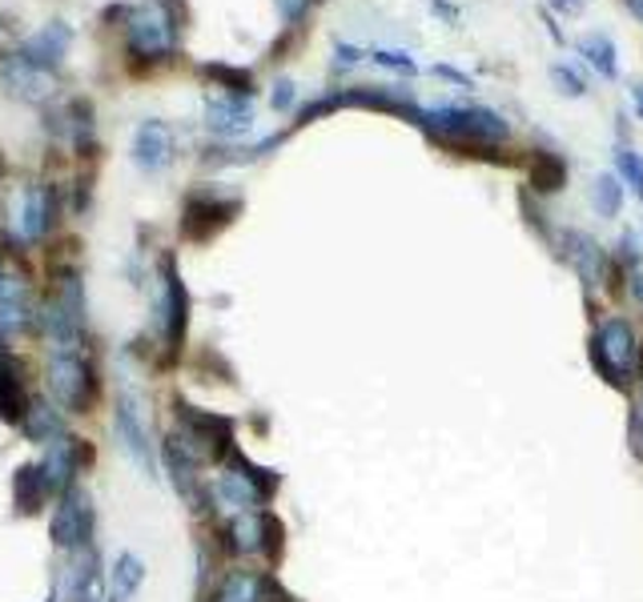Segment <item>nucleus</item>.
<instances>
[{"mask_svg":"<svg viewBox=\"0 0 643 602\" xmlns=\"http://www.w3.org/2000/svg\"><path fill=\"white\" fill-rule=\"evenodd\" d=\"M189 21L185 0H145L125 9V33H129V53L137 61L161 65L177 53V33Z\"/></svg>","mask_w":643,"mask_h":602,"instance_id":"f257e3e1","label":"nucleus"},{"mask_svg":"<svg viewBox=\"0 0 643 602\" xmlns=\"http://www.w3.org/2000/svg\"><path fill=\"white\" fill-rule=\"evenodd\" d=\"M419 125L431 133L434 141H443L447 149H459L471 158V149H491V145L507 141V121L495 109L483 105H443V109H426L419 117Z\"/></svg>","mask_w":643,"mask_h":602,"instance_id":"f03ea898","label":"nucleus"},{"mask_svg":"<svg viewBox=\"0 0 643 602\" xmlns=\"http://www.w3.org/2000/svg\"><path fill=\"white\" fill-rule=\"evenodd\" d=\"M591 366L599 369V378L616 390H628V381L640 378L643 369V346L635 338L628 317H607L591 334Z\"/></svg>","mask_w":643,"mask_h":602,"instance_id":"7ed1b4c3","label":"nucleus"},{"mask_svg":"<svg viewBox=\"0 0 643 602\" xmlns=\"http://www.w3.org/2000/svg\"><path fill=\"white\" fill-rule=\"evenodd\" d=\"M49 393L65 414H92L101 402V374L89 350H53L49 354Z\"/></svg>","mask_w":643,"mask_h":602,"instance_id":"20e7f679","label":"nucleus"},{"mask_svg":"<svg viewBox=\"0 0 643 602\" xmlns=\"http://www.w3.org/2000/svg\"><path fill=\"white\" fill-rule=\"evenodd\" d=\"M158 329H161V354L177 362L185 354V338H189V314H194V298L182 281L177 258L165 253L158 262Z\"/></svg>","mask_w":643,"mask_h":602,"instance_id":"39448f33","label":"nucleus"},{"mask_svg":"<svg viewBox=\"0 0 643 602\" xmlns=\"http://www.w3.org/2000/svg\"><path fill=\"white\" fill-rule=\"evenodd\" d=\"M173 434L201 459V466H222L225 454L237 446L234 422L213 410H197L185 398H173Z\"/></svg>","mask_w":643,"mask_h":602,"instance_id":"423d86ee","label":"nucleus"},{"mask_svg":"<svg viewBox=\"0 0 643 602\" xmlns=\"http://www.w3.org/2000/svg\"><path fill=\"white\" fill-rule=\"evenodd\" d=\"M49 538L61 554H73V550L97 547V506H92V494L85 486H73L53 502V514H49Z\"/></svg>","mask_w":643,"mask_h":602,"instance_id":"0eeeda50","label":"nucleus"},{"mask_svg":"<svg viewBox=\"0 0 643 602\" xmlns=\"http://www.w3.org/2000/svg\"><path fill=\"white\" fill-rule=\"evenodd\" d=\"M237 213H242V201L237 197H225L218 189H194V193L185 197L182 205V237L185 241H194V246H206L213 237L230 229L237 222Z\"/></svg>","mask_w":643,"mask_h":602,"instance_id":"6e6552de","label":"nucleus"},{"mask_svg":"<svg viewBox=\"0 0 643 602\" xmlns=\"http://www.w3.org/2000/svg\"><path fill=\"white\" fill-rule=\"evenodd\" d=\"M57 602H109V578L101 570L97 547L65 554V566L57 578Z\"/></svg>","mask_w":643,"mask_h":602,"instance_id":"1a4fd4ad","label":"nucleus"},{"mask_svg":"<svg viewBox=\"0 0 643 602\" xmlns=\"http://www.w3.org/2000/svg\"><path fill=\"white\" fill-rule=\"evenodd\" d=\"M113 430H118L125 454L137 462V471H141L145 478H158V454H153L149 430H145L141 414H137V406H133V398L125 390H121L118 402H113Z\"/></svg>","mask_w":643,"mask_h":602,"instance_id":"9d476101","label":"nucleus"},{"mask_svg":"<svg viewBox=\"0 0 643 602\" xmlns=\"http://www.w3.org/2000/svg\"><path fill=\"white\" fill-rule=\"evenodd\" d=\"M33 386H28V369L21 358L13 354H0V422L21 430L28 406H33Z\"/></svg>","mask_w":643,"mask_h":602,"instance_id":"9b49d317","label":"nucleus"},{"mask_svg":"<svg viewBox=\"0 0 643 602\" xmlns=\"http://www.w3.org/2000/svg\"><path fill=\"white\" fill-rule=\"evenodd\" d=\"M173 158H177V137L165 121H145L141 129L133 133V161L141 173L170 170Z\"/></svg>","mask_w":643,"mask_h":602,"instance_id":"f8f14e48","label":"nucleus"},{"mask_svg":"<svg viewBox=\"0 0 643 602\" xmlns=\"http://www.w3.org/2000/svg\"><path fill=\"white\" fill-rule=\"evenodd\" d=\"M69 40H73V28H69L65 21H53V25H45L40 33H33V37L21 45L16 57H21L25 65L40 68V73H57L69 53Z\"/></svg>","mask_w":643,"mask_h":602,"instance_id":"ddd939ff","label":"nucleus"},{"mask_svg":"<svg viewBox=\"0 0 643 602\" xmlns=\"http://www.w3.org/2000/svg\"><path fill=\"white\" fill-rule=\"evenodd\" d=\"M53 222H57L53 185H33V189H25V201H21V222H16L21 241H25V246H40V241L49 237V229H53Z\"/></svg>","mask_w":643,"mask_h":602,"instance_id":"4468645a","label":"nucleus"},{"mask_svg":"<svg viewBox=\"0 0 643 602\" xmlns=\"http://www.w3.org/2000/svg\"><path fill=\"white\" fill-rule=\"evenodd\" d=\"M9 494H13V511L21 518H37L40 511H49L53 502V490L40 474V462H21L13 474H9Z\"/></svg>","mask_w":643,"mask_h":602,"instance_id":"2eb2a0df","label":"nucleus"},{"mask_svg":"<svg viewBox=\"0 0 643 602\" xmlns=\"http://www.w3.org/2000/svg\"><path fill=\"white\" fill-rule=\"evenodd\" d=\"M559 246H564V262L583 277V286L595 289L607 277V258L595 237H588L583 229H567V234L559 237Z\"/></svg>","mask_w":643,"mask_h":602,"instance_id":"dca6fc26","label":"nucleus"},{"mask_svg":"<svg viewBox=\"0 0 643 602\" xmlns=\"http://www.w3.org/2000/svg\"><path fill=\"white\" fill-rule=\"evenodd\" d=\"M21 434H25V442H33V446H49V442H57V438H65L69 434L65 410L57 406L53 398H40L37 393L25 422H21Z\"/></svg>","mask_w":643,"mask_h":602,"instance_id":"f3484780","label":"nucleus"},{"mask_svg":"<svg viewBox=\"0 0 643 602\" xmlns=\"http://www.w3.org/2000/svg\"><path fill=\"white\" fill-rule=\"evenodd\" d=\"M40 474H45V482L53 490V502L65 490L77 486L81 474H77V462H73V434H65V438H57V442H49L40 450Z\"/></svg>","mask_w":643,"mask_h":602,"instance_id":"a211bd4d","label":"nucleus"},{"mask_svg":"<svg viewBox=\"0 0 643 602\" xmlns=\"http://www.w3.org/2000/svg\"><path fill=\"white\" fill-rule=\"evenodd\" d=\"M250 121H254L250 97L225 92V97H213L210 105H206V125L213 133H222V137H242V133L250 129Z\"/></svg>","mask_w":643,"mask_h":602,"instance_id":"6ab92c4d","label":"nucleus"},{"mask_svg":"<svg viewBox=\"0 0 643 602\" xmlns=\"http://www.w3.org/2000/svg\"><path fill=\"white\" fill-rule=\"evenodd\" d=\"M0 73H4V85L16 92V97H25V101H49L53 97V73H40V68L25 65L21 57H9L4 65H0Z\"/></svg>","mask_w":643,"mask_h":602,"instance_id":"aec40b11","label":"nucleus"},{"mask_svg":"<svg viewBox=\"0 0 643 602\" xmlns=\"http://www.w3.org/2000/svg\"><path fill=\"white\" fill-rule=\"evenodd\" d=\"M145 582V563L133 550H121L113 570H109V602H133Z\"/></svg>","mask_w":643,"mask_h":602,"instance_id":"412c9836","label":"nucleus"},{"mask_svg":"<svg viewBox=\"0 0 643 602\" xmlns=\"http://www.w3.org/2000/svg\"><path fill=\"white\" fill-rule=\"evenodd\" d=\"M579 53L588 57V65L599 73V77L616 80L619 77V61H616V45H611V37L607 33H588V37H579L576 45Z\"/></svg>","mask_w":643,"mask_h":602,"instance_id":"4be33fe9","label":"nucleus"},{"mask_svg":"<svg viewBox=\"0 0 643 602\" xmlns=\"http://www.w3.org/2000/svg\"><path fill=\"white\" fill-rule=\"evenodd\" d=\"M0 305H37L28 274L9 262V253H0Z\"/></svg>","mask_w":643,"mask_h":602,"instance_id":"5701e85b","label":"nucleus"},{"mask_svg":"<svg viewBox=\"0 0 643 602\" xmlns=\"http://www.w3.org/2000/svg\"><path fill=\"white\" fill-rule=\"evenodd\" d=\"M591 205H595L599 217H619V210H623V181L616 173H599L591 181Z\"/></svg>","mask_w":643,"mask_h":602,"instance_id":"b1692460","label":"nucleus"},{"mask_svg":"<svg viewBox=\"0 0 643 602\" xmlns=\"http://www.w3.org/2000/svg\"><path fill=\"white\" fill-rule=\"evenodd\" d=\"M535 189L539 193H555V189H564L567 181V165L564 158H555V153H543V158H535Z\"/></svg>","mask_w":643,"mask_h":602,"instance_id":"393cba45","label":"nucleus"},{"mask_svg":"<svg viewBox=\"0 0 643 602\" xmlns=\"http://www.w3.org/2000/svg\"><path fill=\"white\" fill-rule=\"evenodd\" d=\"M210 80H218L225 92H234V97H254V77L246 68H230V65H206L201 68Z\"/></svg>","mask_w":643,"mask_h":602,"instance_id":"a878e982","label":"nucleus"},{"mask_svg":"<svg viewBox=\"0 0 643 602\" xmlns=\"http://www.w3.org/2000/svg\"><path fill=\"white\" fill-rule=\"evenodd\" d=\"M616 170H619V177H623V181L631 185V193H635V197L643 201V158H640V153L623 145V149L616 153Z\"/></svg>","mask_w":643,"mask_h":602,"instance_id":"bb28decb","label":"nucleus"},{"mask_svg":"<svg viewBox=\"0 0 643 602\" xmlns=\"http://www.w3.org/2000/svg\"><path fill=\"white\" fill-rule=\"evenodd\" d=\"M552 85L564 92V97H583V92H588L583 77H579L571 65H564V61H559V65H552Z\"/></svg>","mask_w":643,"mask_h":602,"instance_id":"cd10ccee","label":"nucleus"},{"mask_svg":"<svg viewBox=\"0 0 643 602\" xmlns=\"http://www.w3.org/2000/svg\"><path fill=\"white\" fill-rule=\"evenodd\" d=\"M370 57H374V65L391 68V73H403V77H415V73H419V65H415L407 53H398V49H374Z\"/></svg>","mask_w":643,"mask_h":602,"instance_id":"c85d7f7f","label":"nucleus"},{"mask_svg":"<svg viewBox=\"0 0 643 602\" xmlns=\"http://www.w3.org/2000/svg\"><path fill=\"white\" fill-rule=\"evenodd\" d=\"M640 381H643V369H640ZM628 438H631V450H635V459H643V386H640V398H635V406H631Z\"/></svg>","mask_w":643,"mask_h":602,"instance_id":"c756f323","label":"nucleus"},{"mask_svg":"<svg viewBox=\"0 0 643 602\" xmlns=\"http://www.w3.org/2000/svg\"><path fill=\"white\" fill-rule=\"evenodd\" d=\"M73 462H77V474H89L97 466V450H92L89 438H77L73 434Z\"/></svg>","mask_w":643,"mask_h":602,"instance_id":"7c9ffc66","label":"nucleus"},{"mask_svg":"<svg viewBox=\"0 0 643 602\" xmlns=\"http://www.w3.org/2000/svg\"><path fill=\"white\" fill-rule=\"evenodd\" d=\"M619 249H623V262H628L631 269H635V265L643 262V253H640V234H631V229H628V234L619 237Z\"/></svg>","mask_w":643,"mask_h":602,"instance_id":"2f4dec72","label":"nucleus"},{"mask_svg":"<svg viewBox=\"0 0 643 602\" xmlns=\"http://www.w3.org/2000/svg\"><path fill=\"white\" fill-rule=\"evenodd\" d=\"M294 97H298V92H294V80H277V85H274V97H270V101H274L277 113H286V109L294 105Z\"/></svg>","mask_w":643,"mask_h":602,"instance_id":"473e14b6","label":"nucleus"},{"mask_svg":"<svg viewBox=\"0 0 643 602\" xmlns=\"http://www.w3.org/2000/svg\"><path fill=\"white\" fill-rule=\"evenodd\" d=\"M277 9H282V16H286V21H298V16L310 9V0H277Z\"/></svg>","mask_w":643,"mask_h":602,"instance_id":"72a5a7b5","label":"nucleus"},{"mask_svg":"<svg viewBox=\"0 0 643 602\" xmlns=\"http://www.w3.org/2000/svg\"><path fill=\"white\" fill-rule=\"evenodd\" d=\"M358 61H362V53H358L355 45H338V61H334V65L350 68V65H358Z\"/></svg>","mask_w":643,"mask_h":602,"instance_id":"f704fd0d","label":"nucleus"},{"mask_svg":"<svg viewBox=\"0 0 643 602\" xmlns=\"http://www.w3.org/2000/svg\"><path fill=\"white\" fill-rule=\"evenodd\" d=\"M555 13H576V9H583V0H552Z\"/></svg>","mask_w":643,"mask_h":602,"instance_id":"c9c22d12","label":"nucleus"},{"mask_svg":"<svg viewBox=\"0 0 643 602\" xmlns=\"http://www.w3.org/2000/svg\"><path fill=\"white\" fill-rule=\"evenodd\" d=\"M631 101H635V113L643 117V80H635V85H631Z\"/></svg>","mask_w":643,"mask_h":602,"instance_id":"e433bc0d","label":"nucleus"},{"mask_svg":"<svg viewBox=\"0 0 643 602\" xmlns=\"http://www.w3.org/2000/svg\"><path fill=\"white\" fill-rule=\"evenodd\" d=\"M631 298H635V301L643 305V274L635 277V281H631Z\"/></svg>","mask_w":643,"mask_h":602,"instance_id":"4c0bfd02","label":"nucleus"},{"mask_svg":"<svg viewBox=\"0 0 643 602\" xmlns=\"http://www.w3.org/2000/svg\"><path fill=\"white\" fill-rule=\"evenodd\" d=\"M628 9H631V13H635V16H640V21H643V0H628Z\"/></svg>","mask_w":643,"mask_h":602,"instance_id":"58836bf2","label":"nucleus"},{"mask_svg":"<svg viewBox=\"0 0 643 602\" xmlns=\"http://www.w3.org/2000/svg\"><path fill=\"white\" fill-rule=\"evenodd\" d=\"M0 40H4V25H0Z\"/></svg>","mask_w":643,"mask_h":602,"instance_id":"ea45409f","label":"nucleus"}]
</instances>
